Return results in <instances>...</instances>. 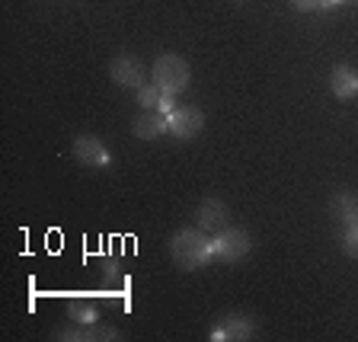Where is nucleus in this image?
Returning a JSON list of instances; mask_svg holds the SVG:
<instances>
[{"instance_id": "f257e3e1", "label": "nucleus", "mask_w": 358, "mask_h": 342, "mask_svg": "<svg viewBox=\"0 0 358 342\" xmlns=\"http://www.w3.org/2000/svg\"><path fill=\"white\" fill-rule=\"evenodd\" d=\"M170 256H173V266L176 269L195 272V269L208 266V262L215 259V256H211V237L201 234L199 227H195V231L182 227V231H176L170 240Z\"/></svg>"}, {"instance_id": "f03ea898", "label": "nucleus", "mask_w": 358, "mask_h": 342, "mask_svg": "<svg viewBox=\"0 0 358 342\" xmlns=\"http://www.w3.org/2000/svg\"><path fill=\"white\" fill-rule=\"evenodd\" d=\"M154 83L164 93H182V90L189 87V64L182 55H160V58L154 61Z\"/></svg>"}, {"instance_id": "7ed1b4c3", "label": "nucleus", "mask_w": 358, "mask_h": 342, "mask_svg": "<svg viewBox=\"0 0 358 342\" xmlns=\"http://www.w3.org/2000/svg\"><path fill=\"white\" fill-rule=\"evenodd\" d=\"M250 246H253V240H250V234L243 227H224L221 234L211 237V256L217 262L231 266V262H240L250 256Z\"/></svg>"}, {"instance_id": "20e7f679", "label": "nucleus", "mask_w": 358, "mask_h": 342, "mask_svg": "<svg viewBox=\"0 0 358 342\" xmlns=\"http://www.w3.org/2000/svg\"><path fill=\"white\" fill-rule=\"evenodd\" d=\"M205 128V112L199 106H176L170 112V134L179 141H192L195 134H201Z\"/></svg>"}, {"instance_id": "39448f33", "label": "nucleus", "mask_w": 358, "mask_h": 342, "mask_svg": "<svg viewBox=\"0 0 358 342\" xmlns=\"http://www.w3.org/2000/svg\"><path fill=\"white\" fill-rule=\"evenodd\" d=\"M195 227H199L201 234H208V237L221 234L224 227H231V215H227V205H224L221 199H205V201L199 205V211H195Z\"/></svg>"}, {"instance_id": "423d86ee", "label": "nucleus", "mask_w": 358, "mask_h": 342, "mask_svg": "<svg viewBox=\"0 0 358 342\" xmlns=\"http://www.w3.org/2000/svg\"><path fill=\"white\" fill-rule=\"evenodd\" d=\"M256 336V320L246 317V313H231L227 320H221L215 329L208 333L211 342H243V339H253Z\"/></svg>"}, {"instance_id": "0eeeda50", "label": "nucleus", "mask_w": 358, "mask_h": 342, "mask_svg": "<svg viewBox=\"0 0 358 342\" xmlns=\"http://www.w3.org/2000/svg\"><path fill=\"white\" fill-rule=\"evenodd\" d=\"M109 77L115 87L125 90H141L144 87V64L131 55H119V58L109 64Z\"/></svg>"}, {"instance_id": "6e6552de", "label": "nucleus", "mask_w": 358, "mask_h": 342, "mask_svg": "<svg viewBox=\"0 0 358 342\" xmlns=\"http://www.w3.org/2000/svg\"><path fill=\"white\" fill-rule=\"evenodd\" d=\"M74 157L77 164L83 166H109V148H106L99 138H93V134H80V138H74Z\"/></svg>"}, {"instance_id": "1a4fd4ad", "label": "nucleus", "mask_w": 358, "mask_h": 342, "mask_svg": "<svg viewBox=\"0 0 358 342\" xmlns=\"http://www.w3.org/2000/svg\"><path fill=\"white\" fill-rule=\"evenodd\" d=\"M141 141H157L160 134H170V115L160 109H144L138 119H134V128H131Z\"/></svg>"}, {"instance_id": "9d476101", "label": "nucleus", "mask_w": 358, "mask_h": 342, "mask_svg": "<svg viewBox=\"0 0 358 342\" xmlns=\"http://www.w3.org/2000/svg\"><path fill=\"white\" fill-rule=\"evenodd\" d=\"M329 90L336 99H355L358 97V71L352 64H336L329 77Z\"/></svg>"}, {"instance_id": "9b49d317", "label": "nucleus", "mask_w": 358, "mask_h": 342, "mask_svg": "<svg viewBox=\"0 0 358 342\" xmlns=\"http://www.w3.org/2000/svg\"><path fill=\"white\" fill-rule=\"evenodd\" d=\"M333 215H336V221L343 224V227L358 224V192H349V189L336 192L333 195Z\"/></svg>"}, {"instance_id": "f8f14e48", "label": "nucleus", "mask_w": 358, "mask_h": 342, "mask_svg": "<svg viewBox=\"0 0 358 342\" xmlns=\"http://www.w3.org/2000/svg\"><path fill=\"white\" fill-rule=\"evenodd\" d=\"M55 339H61V342H87V339H119V333H115V329H99L96 323H93V327H67V329H61V333H55Z\"/></svg>"}, {"instance_id": "ddd939ff", "label": "nucleus", "mask_w": 358, "mask_h": 342, "mask_svg": "<svg viewBox=\"0 0 358 342\" xmlns=\"http://www.w3.org/2000/svg\"><path fill=\"white\" fill-rule=\"evenodd\" d=\"M160 99H164V90L157 87V83H144L138 90V106L141 109H160Z\"/></svg>"}, {"instance_id": "4468645a", "label": "nucleus", "mask_w": 358, "mask_h": 342, "mask_svg": "<svg viewBox=\"0 0 358 342\" xmlns=\"http://www.w3.org/2000/svg\"><path fill=\"white\" fill-rule=\"evenodd\" d=\"M67 317H71L74 323H83V327H93V323L99 320L96 307H90V304H71L67 307Z\"/></svg>"}, {"instance_id": "2eb2a0df", "label": "nucleus", "mask_w": 358, "mask_h": 342, "mask_svg": "<svg viewBox=\"0 0 358 342\" xmlns=\"http://www.w3.org/2000/svg\"><path fill=\"white\" fill-rule=\"evenodd\" d=\"M343 250H345V256L358 259V224H352V227L343 231Z\"/></svg>"}, {"instance_id": "dca6fc26", "label": "nucleus", "mask_w": 358, "mask_h": 342, "mask_svg": "<svg viewBox=\"0 0 358 342\" xmlns=\"http://www.w3.org/2000/svg\"><path fill=\"white\" fill-rule=\"evenodd\" d=\"M103 272H106V282H119L122 278V272H119V256L115 253H109L103 259Z\"/></svg>"}, {"instance_id": "f3484780", "label": "nucleus", "mask_w": 358, "mask_h": 342, "mask_svg": "<svg viewBox=\"0 0 358 342\" xmlns=\"http://www.w3.org/2000/svg\"><path fill=\"white\" fill-rule=\"evenodd\" d=\"M298 13H313V10H323V0H288Z\"/></svg>"}, {"instance_id": "a211bd4d", "label": "nucleus", "mask_w": 358, "mask_h": 342, "mask_svg": "<svg viewBox=\"0 0 358 342\" xmlns=\"http://www.w3.org/2000/svg\"><path fill=\"white\" fill-rule=\"evenodd\" d=\"M173 109H176V93H164V99H160V112L170 115Z\"/></svg>"}, {"instance_id": "6ab92c4d", "label": "nucleus", "mask_w": 358, "mask_h": 342, "mask_svg": "<svg viewBox=\"0 0 358 342\" xmlns=\"http://www.w3.org/2000/svg\"><path fill=\"white\" fill-rule=\"evenodd\" d=\"M333 3H345V0H323V10H327V7H333Z\"/></svg>"}]
</instances>
